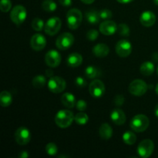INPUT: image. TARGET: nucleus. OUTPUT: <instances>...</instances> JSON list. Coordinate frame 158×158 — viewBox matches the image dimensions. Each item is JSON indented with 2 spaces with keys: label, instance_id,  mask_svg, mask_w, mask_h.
I'll return each instance as SVG.
<instances>
[{
  "label": "nucleus",
  "instance_id": "nucleus-39",
  "mask_svg": "<svg viewBox=\"0 0 158 158\" xmlns=\"http://www.w3.org/2000/svg\"><path fill=\"white\" fill-rule=\"evenodd\" d=\"M59 2L62 6L68 7V6H70L72 5V0H59Z\"/></svg>",
  "mask_w": 158,
  "mask_h": 158
},
{
  "label": "nucleus",
  "instance_id": "nucleus-37",
  "mask_svg": "<svg viewBox=\"0 0 158 158\" xmlns=\"http://www.w3.org/2000/svg\"><path fill=\"white\" fill-rule=\"evenodd\" d=\"M75 83L78 87L80 88L85 87L86 86V84H87L86 80L82 77H77L75 80Z\"/></svg>",
  "mask_w": 158,
  "mask_h": 158
},
{
  "label": "nucleus",
  "instance_id": "nucleus-35",
  "mask_svg": "<svg viewBox=\"0 0 158 158\" xmlns=\"http://www.w3.org/2000/svg\"><path fill=\"white\" fill-rule=\"evenodd\" d=\"M99 14H100V16L102 19H109L112 17L113 13L110 9H101V10L99 12Z\"/></svg>",
  "mask_w": 158,
  "mask_h": 158
},
{
  "label": "nucleus",
  "instance_id": "nucleus-5",
  "mask_svg": "<svg viewBox=\"0 0 158 158\" xmlns=\"http://www.w3.org/2000/svg\"><path fill=\"white\" fill-rule=\"evenodd\" d=\"M75 38L70 32H63L60 35L56 41V46L60 50H66L73 45Z\"/></svg>",
  "mask_w": 158,
  "mask_h": 158
},
{
  "label": "nucleus",
  "instance_id": "nucleus-45",
  "mask_svg": "<svg viewBox=\"0 0 158 158\" xmlns=\"http://www.w3.org/2000/svg\"><path fill=\"white\" fill-rule=\"evenodd\" d=\"M154 114H155V115L158 117V103L156 105L155 109H154Z\"/></svg>",
  "mask_w": 158,
  "mask_h": 158
},
{
  "label": "nucleus",
  "instance_id": "nucleus-1",
  "mask_svg": "<svg viewBox=\"0 0 158 158\" xmlns=\"http://www.w3.org/2000/svg\"><path fill=\"white\" fill-rule=\"evenodd\" d=\"M74 117L73 113L69 110H62L56 114L55 117V123L59 127L67 128L72 124L73 122Z\"/></svg>",
  "mask_w": 158,
  "mask_h": 158
},
{
  "label": "nucleus",
  "instance_id": "nucleus-41",
  "mask_svg": "<svg viewBox=\"0 0 158 158\" xmlns=\"http://www.w3.org/2000/svg\"><path fill=\"white\" fill-rule=\"evenodd\" d=\"M46 76L47 77H49V78H51V77H53V71L52 69H46Z\"/></svg>",
  "mask_w": 158,
  "mask_h": 158
},
{
  "label": "nucleus",
  "instance_id": "nucleus-48",
  "mask_svg": "<svg viewBox=\"0 0 158 158\" xmlns=\"http://www.w3.org/2000/svg\"><path fill=\"white\" fill-rule=\"evenodd\" d=\"M59 157H68V156H64V155H60Z\"/></svg>",
  "mask_w": 158,
  "mask_h": 158
},
{
  "label": "nucleus",
  "instance_id": "nucleus-26",
  "mask_svg": "<svg viewBox=\"0 0 158 158\" xmlns=\"http://www.w3.org/2000/svg\"><path fill=\"white\" fill-rule=\"evenodd\" d=\"M46 79L44 76L38 75L35 76L32 80V84L36 89H40L43 88V86L46 85Z\"/></svg>",
  "mask_w": 158,
  "mask_h": 158
},
{
  "label": "nucleus",
  "instance_id": "nucleus-40",
  "mask_svg": "<svg viewBox=\"0 0 158 158\" xmlns=\"http://www.w3.org/2000/svg\"><path fill=\"white\" fill-rule=\"evenodd\" d=\"M19 157L20 158H27L29 157V154H28L27 151H22V152H20L19 154Z\"/></svg>",
  "mask_w": 158,
  "mask_h": 158
},
{
  "label": "nucleus",
  "instance_id": "nucleus-11",
  "mask_svg": "<svg viewBox=\"0 0 158 158\" xmlns=\"http://www.w3.org/2000/svg\"><path fill=\"white\" fill-rule=\"evenodd\" d=\"M15 140L19 145H26L31 140V133L26 127H20L15 133Z\"/></svg>",
  "mask_w": 158,
  "mask_h": 158
},
{
  "label": "nucleus",
  "instance_id": "nucleus-20",
  "mask_svg": "<svg viewBox=\"0 0 158 158\" xmlns=\"http://www.w3.org/2000/svg\"><path fill=\"white\" fill-rule=\"evenodd\" d=\"M61 103H63V106H66V108H69V109L74 107V106L77 103L75 96L71 93H65L61 97Z\"/></svg>",
  "mask_w": 158,
  "mask_h": 158
},
{
  "label": "nucleus",
  "instance_id": "nucleus-10",
  "mask_svg": "<svg viewBox=\"0 0 158 158\" xmlns=\"http://www.w3.org/2000/svg\"><path fill=\"white\" fill-rule=\"evenodd\" d=\"M106 91L105 85L101 80H94L89 86V92L94 98H100L103 97Z\"/></svg>",
  "mask_w": 158,
  "mask_h": 158
},
{
  "label": "nucleus",
  "instance_id": "nucleus-34",
  "mask_svg": "<svg viewBox=\"0 0 158 158\" xmlns=\"http://www.w3.org/2000/svg\"><path fill=\"white\" fill-rule=\"evenodd\" d=\"M99 36V32L96 29H90L86 33V38L89 40V41H95Z\"/></svg>",
  "mask_w": 158,
  "mask_h": 158
},
{
  "label": "nucleus",
  "instance_id": "nucleus-49",
  "mask_svg": "<svg viewBox=\"0 0 158 158\" xmlns=\"http://www.w3.org/2000/svg\"><path fill=\"white\" fill-rule=\"evenodd\" d=\"M157 75H158V68H157Z\"/></svg>",
  "mask_w": 158,
  "mask_h": 158
},
{
  "label": "nucleus",
  "instance_id": "nucleus-16",
  "mask_svg": "<svg viewBox=\"0 0 158 158\" xmlns=\"http://www.w3.org/2000/svg\"><path fill=\"white\" fill-rule=\"evenodd\" d=\"M140 22L142 26L145 27H151L154 26L156 22V15L151 11H145L140 15Z\"/></svg>",
  "mask_w": 158,
  "mask_h": 158
},
{
  "label": "nucleus",
  "instance_id": "nucleus-31",
  "mask_svg": "<svg viewBox=\"0 0 158 158\" xmlns=\"http://www.w3.org/2000/svg\"><path fill=\"white\" fill-rule=\"evenodd\" d=\"M117 32L121 36H129L131 30L127 25L125 23H120L117 26Z\"/></svg>",
  "mask_w": 158,
  "mask_h": 158
},
{
  "label": "nucleus",
  "instance_id": "nucleus-15",
  "mask_svg": "<svg viewBox=\"0 0 158 158\" xmlns=\"http://www.w3.org/2000/svg\"><path fill=\"white\" fill-rule=\"evenodd\" d=\"M100 31L103 35H112L117 32V26L112 20H106L100 25Z\"/></svg>",
  "mask_w": 158,
  "mask_h": 158
},
{
  "label": "nucleus",
  "instance_id": "nucleus-42",
  "mask_svg": "<svg viewBox=\"0 0 158 158\" xmlns=\"http://www.w3.org/2000/svg\"><path fill=\"white\" fill-rule=\"evenodd\" d=\"M117 1L118 2L121 3V4H127V3L133 2L134 0H117Z\"/></svg>",
  "mask_w": 158,
  "mask_h": 158
},
{
  "label": "nucleus",
  "instance_id": "nucleus-2",
  "mask_svg": "<svg viewBox=\"0 0 158 158\" xmlns=\"http://www.w3.org/2000/svg\"><path fill=\"white\" fill-rule=\"evenodd\" d=\"M150 121L148 117L144 114H137L134 116L131 120L130 127L131 129L137 133L143 132L149 127Z\"/></svg>",
  "mask_w": 158,
  "mask_h": 158
},
{
  "label": "nucleus",
  "instance_id": "nucleus-8",
  "mask_svg": "<svg viewBox=\"0 0 158 158\" xmlns=\"http://www.w3.org/2000/svg\"><path fill=\"white\" fill-rule=\"evenodd\" d=\"M154 150V143L150 139H145L139 143L137 147V153L142 158L151 157Z\"/></svg>",
  "mask_w": 158,
  "mask_h": 158
},
{
  "label": "nucleus",
  "instance_id": "nucleus-36",
  "mask_svg": "<svg viewBox=\"0 0 158 158\" xmlns=\"http://www.w3.org/2000/svg\"><path fill=\"white\" fill-rule=\"evenodd\" d=\"M76 106H77V109L80 112H83V111L86 110V107H87V103L85 100H80L77 102L76 103Z\"/></svg>",
  "mask_w": 158,
  "mask_h": 158
},
{
  "label": "nucleus",
  "instance_id": "nucleus-21",
  "mask_svg": "<svg viewBox=\"0 0 158 158\" xmlns=\"http://www.w3.org/2000/svg\"><path fill=\"white\" fill-rule=\"evenodd\" d=\"M99 134L101 139L104 140H108L112 137L113 129L108 123H103L99 129Z\"/></svg>",
  "mask_w": 158,
  "mask_h": 158
},
{
  "label": "nucleus",
  "instance_id": "nucleus-6",
  "mask_svg": "<svg viewBox=\"0 0 158 158\" xmlns=\"http://www.w3.org/2000/svg\"><path fill=\"white\" fill-rule=\"evenodd\" d=\"M48 88L53 94H60L65 90L66 83L63 78L60 77H52L49 78L47 83Z\"/></svg>",
  "mask_w": 158,
  "mask_h": 158
},
{
  "label": "nucleus",
  "instance_id": "nucleus-24",
  "mask_svg": "<svg viewBox=\"0 0 158 158\" xmlns=\"http://www.w3.org/2000/svg\"><path fill=\"white\" fill-rule=\"evenodd\" d=\"M12 103V94L6 90H3L0 94V105L3 107H6Z\"/></svg>",
  "mask_w": 158,
  "mask_h": 158
},
{
  "label": "nucleus",
  "instance_id": "nucleus-29",
  "mask_svg": "<svg viewBox=\"0 0 158 158\" xmlns=\"http://www.w3.org/2000/svg\"><path fill=\"white\" fill-rule=\"evenodd\" d=\"M32 28L33 29V30L36 31V32H40V31L43 30L45 27L44 22L43 19H41L40 18H35L32 22Z\"/></svg>",
  "mask_w": 158,
  "mask_h": 158
},
{
  "label": "nucleus",
  "instance_id": "nucleus-12",
  "mask_svg": "<svg viewBox=\"0 0 158 158\" xmlns=\"http://www.w3.org/2000/svg\"><path fill=\"white\" fill-rule=\"evenodd\" d=\"M115 51L120 57H127L132 52V45L128 40H121L116 44Z\"/></svg>",
  "mask_w": 158,
  "mask_h": 158
},
{
  "label": "nucleus",
  "instance_id": "nucleus-44",
  "mask_svg": "<svg viewBox=\"0 0 158 158\" xmlns=\"http://www.w3.org/2000/svg\"><path fill=\"white\" fill-rule=\"evenodd\" d=\"M81 2H83L85 4H91V3L94 2L95 0H80Z\"/></svg>",
  "mask_w": 158,
  "mask_h": 158
},
{
  "label": "nucleus",
  "instance_id": "nucleus-3",
  "mask_svg": "<svg viewBox=\"0 0 158 158\" xmlns=\"http://www.w3.org/2000/svg\"><path fill=\"white\" fill-rule=\"evenodd\" d=\"M83 14L78 9H72L66 13V22L68 27L70 29H77L81 25Z\"/></svg>",
  "mask_w": 158,
  "mask_h": 158
},
{
  "label": "nucleus",
  "instance_id": "nucleus-14",
  "mask_svg": "<svg viewBox=\"0 0 158 158\" xmlns=\"http://www.w3.org/2000/svg\"><path fill=\"white\" fill-rule=\"evenodd\" d=\"M46 40L43 35L40 33L34 34L30 39V46L35 51H41L46 47Z\"/></svg>",
  "mask_w": 158,
  "mask_h": 158
},
{
  "label": "nucleus",
  "instance_id": "nucleus-47",
  "mask_svg": "<svg viewBox=\"0 0 158 158\" xmlns=\"http://www.w3.org/2000/svg\"><path fill=\"white\" fill-rule=\"evenodd\" d=\"M154 3L157 5V6H158V0H154Z\"/></svg>",
  "mask_w": 158,
  "mask_h": 158
},
{
  "label": "nucleus",
  "instance_id": "nucleus-13",
  "mask_svg": "<svg viewBox=\"0 0 158 158\" xmlns=\"http://www.w3.org/2000/svg\"><path fill=\"white\" fill-rule=\"evenodd\" d=\"M61 60L62 57L60 52L54 49L48 51L45 56V62L46 65L52 68L57 67L61 63Z\"/></svg>",
  "mask_w": 158,
  "mask_h": 158
},
{
  "label": "nucleus",
  "instance_id": "nucleus-30",
  "mask_svg": "<svg viewBox=\"0 0 158 158\" xmlns=\"http://www.w3.org/2000/svg\"><path fill=\"white\" fill-rule=\"evenodd\" d=\"M76 123L79 125H85L86 123H87L88 120H89V117H88L87 114H84L83 112L78 113L77 115L75 116V118H74Z\"/></svg>",
  "mask_w": 158,
  "mask_h": 158
},
{
  "label": "nucleus",
  "instance_id": "nucleus-32",
  "mask_svg": "<svg viewBox=\"0 0 158 158\" xmlns=\"http://www.w3.org/2000/svg\"><path fill=\"white\" fill-rule=\"evenodd\" d=\"M46 152L48 155L54 156L58 152V148H57L56 144L54 143H49L46 146Z\"/></svg>",
  "mask_w": 158,
  "mask_h": 158
},
{
  "label": "nucleus",
  "instance_id": "nucleus-4",
  "mask_svg": "<svg viewBox=\"0 0 158 158\" xmlns=\"http://www.w3.org/2000/svg\"><path fill=\"white\" fill-rule=\"evenodd\" d=\"M27 16V12L24 6H15L13 9L11 10L10 19L12 23H15L16 26H20L24 23Z\"/></svg>",
  "mask_w": 158,
  "mask_h": 158
},
{
  "label": "nucleus",
  "instance_id": "nucleus-38",
  "mask_svg": "<svg viewBox=\"0 0 158 158\" xmlns=\"http://www.w3.org/2000/svg\"><path fill=\"white\" fill-rule=\"evenodd\" d=\"M125 98L123 95H117L114 98V104L117 106H120L124 103Z\"/></svg>",
  "mask_w": 158,
  "mask_h": 158
},
{
  "label": "nucleus",
  "instance_id": "nucleus-27",
  "mask_svg": "<svg viewBox=\"0 0 158 158\" xmlns=\"http://www.w3.org/2000/svg\"><path fill=\"white\" fill-rule=\"evenodd\" d=\"M85 75L88 79H95L100 75V72L94 66H89L85 69Z\"/></svg>",
  "mask_w": 158,
  "mask_h": 158
},
{
  "label": "nucleus",
  "instance_id": "nucleus-43",
  "mask_svg": "<svg viewBox=\"0 0 158 158\" xmlns=\"http://www.w3.org/2000/svg\"><path fill=\"white\" fill-rule=\"evenodd\" d=\"M152 59L155 62H158V52H154L152 55Z\"/></svg>",
  "mask_w": 158,
  "mask_h": 158
},
{
  "label": "nucleus",
  "instance_id": "nucleus-23",
  "mask_svg": "<svg viewBox=\"0 0 158 158\" xmlns=\"http://www.w3.org/2000/svg\"><path fill=\"white\" fill-rule=\"evenodd\" d=\"M154 69H155V68H154V63L151 61H147L142 63L140 68V73L143 76L151 75V74L154 73Z\"/></svg>",
  "mask_w": 158,
  "mask_h": 158
},
{
  "label": "nucleus",
  "instance_id": "nucleus-28",
  "mask_svg": "<svg viewBox=\"0 0 158 158\" xmlns=\"http://www.w3.org/2000/svg\"><path fill=\"white\" fill-rule=\"evenodd\" d=\"M42 8L47 12H52L56 9L57 6L53 0H44L42 3Z\"/></svg>",
  "mask_w": 158,
  "mask_h": 158
},
{
  "label": "nucleus",
  "instance_id": "nucleus-9",
  "mask_svg": "<svg viewBox=\"0 0 158 158\" xmlns=\"http://www.w3.org/2000/svg\"><path fill=\"white\" fill-rule=\"evenodd\" d=\"M61 26L62 23L60 19L58 17H52L49 19L45 24V32L50 36H53L56 34L58 33Z\"/></svg>",
  "mask_w": 158,
  "mask_h": 158
},
{
  "label": "nucleus",
  "instance_id": "nucleus-17",
  "mask_svg": "<svg viewBox=\"0 0 158 158\" xmlns=\"http://www.w3.org/2000/svg\"><path fill=\"white\" fill-rule=\"evenodd\" d=\"M110 119L116 125H123L126 122L127 117L125 113L121 109L116 108L112 110L110 114Z\"/></svg>",
  "mask_w": 158,
  "mask_h": 158
},
{
  "label": "nucleus",
  "instance_id": "nucleus-18",
  "mask_svg": "<svg viewBox=\"0 0 158 158\" xmlns=\"http://www.w3.org/2000/svg\"><path fill=\"white\" fill-rule=\"evenodd\" d=\"M110 48L104 43H99L93 48V53L97 57L103 58L109 54Z\"/></svg>",
  "mask_w": 158,
  "mask_h": 158
},
{
  "label": "nucleus",
  "instance_id": "nucleus-19",
  "mask_svg": "<svg viewBox=\"0 0 158 158\" xmlns=\"http://www.w3.org/2000/svg\"><path fill=\"white\" fill-rule=\"evenodd\" d=\"M66 63H67L68 66H70V67H78L83 63V56L78 52L71 53L67 57Z\"/></svg>",
  "mask_w": 158,
  "mask_h": 158
},
{
  "label": "nucleus",
  "instance_id": "nucleus-46",
  "mask_svg": "<svg viewBox=\"0 0 158 158\" xmlns=\"http://www.w3.org/2000/svg\"><path fill=\"white\" fill-rule=\"evenodd\" d=\"M155 91H156V94L158 95V83L157 84V86H156V88H155Z\"/></svg>",
  "mask_w": 158,
  "mask_h": 158
},
{
  "label": "nucleus",
  "instance_id": "nucleus-7",
  "mask_svg": "<svg viewBox=\"0 0 158 158\" xmlns=\"http://www.w3.org/2000/svg\"><path fill=\"white\" fill-rule=\"evenodd\" d=\"M148 84L142 80H134L129 85V92L136 97H141L148 90Z\"/></svg>",
  "mask_w": 158,
  "mask_h": 158
},
{
  "label": "nucleus",
  "instance_id": "nucleus-22",
  "mask_svg": "<svg viewBox=\"0 0 158 158\" xmlns=\"http://www.w3.org/2000/svg\"><path fill=\"white\" fill-rule=\"evenodd\" d=\"M85 18H86V20L89 24L92 25H96L99 23L100 19H101L100 16V14H99V12L94 10V9H90V10L85 12Z\"/></svg>",
  "mask_w": 158,
  "mask_h": 158
},
{
  "label": "nucleus",
  "instance_id": "nucleus-33",
  "mask_svg": "<svg viewBox=\"0 0 158 158\" xmlns=\"http://www.w3.org/2000/svg\"><path fill=\"white\" fill-rule=\"evenodd\" d=\"M12 8V2L10 0H1L0 9L2 12H8Z\"/></svg>",
  "mask_w": 158,
  "mask_h": 158
},
{
  "label": "nucleus",
  "instance_id": "nucleus-25",
  "mask_svg": "<svg viewBox=\"0 0 158 158\" xmlns=\"http://www.w3.org/2000/svg\"><path fill=\"white\" fill-rule=\"evenodd\" d=\"M123 141L127 145H133L137 141V136L132 131H126L122 136Z\"/></svg>",
  "mask_w": 158,
  "mask_h": 158
}]
</instances>
